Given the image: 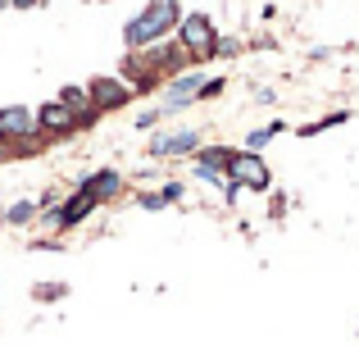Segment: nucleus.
Masks as SVG:
<instances>
[{
    "label": "nucleus",
    "instance_id": "20e7f679",
    "mask_svg": "<svg viewBox=\"0 0 359 346\" xmlns=\"http://www.w3.org/2000/svg\"><path fill=\"white\" fill-rule=\"evenodd\" d=\"M182 41L191 46V51H205V46L214 41V27H210V18H205V14L187 18V23H182Z\"/></svg>",
    "mask_w": 359,
    "mask_h": 346
},
{
    "label": "nucleus",
    "instance_id": "9d476101",
    "mask_svg": "<svg viewBox=\"0 0 359 346\" xmlns=\"http://www.w3.org/2000/svg\"><path fill=\"white\" fill-rule=\"evenodd\" d=\"M32 214H36V210H32V201H18L14 210H9V223H27Z\"/></svg>",
    "mask_w": 359,
    "mask_h": 346
},
{
    "label": "nucleus",
    "instance_id": "9b49d317",
    "mask_svg": "<svg viewBox=\"0 0 359 346\" xmlns=\"http://www.w3.org/2000/svg\"><path fill=\"white\" fill-rule=\"evenodd\" d=\"M14 5H18V9H27V5H36V0H14Z\"/></svg>",
    "mask_w": 359,
    "mask_h": 346
},
{
    "label": "nucleus",
    "instance_id": "39448f33",
    "mask_svg": "<svg viewBox=\"0 0 359 346\" xmlns=\"http://www.w3.org/2000/svg\"><path fill=\"white\" fill-rule=\"evenodd\" d=\"M201 142V133H173V137H159L155 142V155H182Z\"/></svg>",
    "mask_w": 359,
    "mask_h": 346
},
{
    "label": "nucleus",
    "instance_id": "1a4fd4ad",
    "mask_svg": "<svg viewBox=\"0 0 359 346\" xmlns=\"http://www.w3.org/2000/svg\"><path fill=\"white\" fill-rule=\"evenodd\" d=\"M196 87H201V78H196V73H191V78H182V82H177V87L173 91H168V105H182V100L187 96H191V91Z\"/></svg>",
    "mask_w": 359,
    "mask_h": 346
},
{
    "label": "nucleus",
    "instance_id": "0eeeda50",
    "mask_svg": "<svg viewBox=\"0 0 359 346\" xmlns=\"http://www.w3.org/2000/svg\"><path fill=\"white\" fill-rule=\"evenodd\" d=\"M91 96H96V105H118V100H123V87H114V82L100 78L96 87H91Z\"/></svg>",
    "mask_w": 359,
    "mask_h": 346
},
{
    "label": "nucleus",
    "instance_id": "f03ea898",
    "mask_svg": "<svg viewBox=\"0 0 359 346\" xmlns=\"http://www.w3.org/2000/svg\"><path fill=\"white\" fill-rule=\"evenodd\" d=\"M232 178L245 182V187H255V192H264V187H269V169H264L259 155H237V160H232Z\"/></svg>",
    "mask_w": 359,
    "mask_h": 346
},
{
    "label": "nucleus",
    "instance_id": "423d86ee",
    "mask_svg": "<svg viewBox=\"0 0 359 346\" xmlns=\"http://www.w3.org/2000/svg\"><path fill=\"white\" fill-rule=\"evenodd\" d=\"M87 192H91V196H114V192H118V173H109V169L96 173V178L87 182Z\"/></svg>",
    "mask_w": 359,
    "mask_h": 346
},
{
    "label": "nucleus",
    "instance_id": "6e6552de",
    "mask_svg": "<svg viewBox=\"0 0 359 346\" xmlns=\"http://www.w3.org/2000/svg\"><path fill=\"white\" fill-rule=\"evenodd\" d=\"M41 124H46V128H69V124H73L69 105H46V109H41Z\"/></svg>",
    "mask_w": 359,
    "mask_h": 346
},
{
    "label": "nucleus",
    "instance_id": "f257e3e1",
    "mask_svg": "<svg viewBox=\"0 0 359 346\" xmlns=\"http://www.w3.org/2000/svg\"><path fill=\"white\" fill-rule=\"evenodd\" d=\"M173 23H177V0H150V5H146V14L128 23V41H132V46H146L150 36L168 32Z\"/></svg>",
    "mask_w": 359,
    "mask_h": 346
},
{
    "label": "nucleus",
    "instance_id": "7ed1b4c3",
    "mask_svg": "<svg viewBox=\"0 0 359 346\" xmlns=\"http://www.w3.org/2000/svg\"><path fill=\"white\" fill-rule=\"evenodd\" d=\"M32 128H36L32 109H23V105H9V109H0V133H9V137H23V133H32Z\"/></svg>",
    "mask_w": 359,
    "mask_h": 346
}]
</instances>
